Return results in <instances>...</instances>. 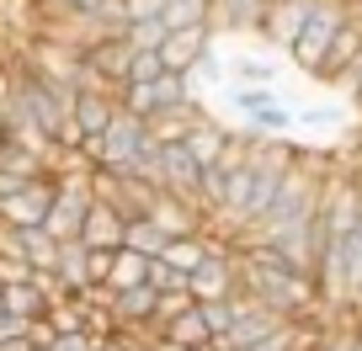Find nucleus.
Here are the masks:
<instances>
[{
  "instance_id": "nucleus-1",
  "label": "nucleus",
  "mask_w": 362,
  "mask_h": 351,
  "mask_svg": "<svg viewBox=\"0 0 362 351\" xmlns=\"http://www.w3.org/2000/svg\"><path fill=\"white\" fill-rule=\"evenodd\" d=\"M240 298H256V304L277 309L283 319H315V314H330L325 298H320V282L315 272H298L293 261H283L272 245H240Z\"/></svg>"
},
{
  "instance_id": "nucleus-2",
  "label": "nucleus",
  "mask_w": 362,
  "mask_h": 351,
  "mask_svg": "<svg viewBox=\"0 0 362 351\" xmlns=\"http://www.w3.org/2000/svg\"><path fill=\"white\" fill-rule=\"evenodd\" d=\"M90 203H96V170H90V165L59 170V192H54V208H48V224L43 229L54 239H80Z\"/></svg>"
},
{
  "instance_id": "nucleus-3",
  "label": "nucleus",
  "mask_w": 362,
  "mask_h": 351,
  "mask_svg": "<svg viewBox=\"0 0 362 351\" xmlns=\"http://www.w3.org/2000/svg\"><path fill=\"white\" fill-rule=\"evenodd\" d=\"M351 11H357L351 0H320L315 16L304 22V32H298V43H293V54H288V59H293L304 75H315L320 59H325V54H330V43H336V32L351 22Z\"/></svg>"
},
{
  "instance_id": "nucleus-4",
  "label": "nucleus",
  "mask_w": 362,
  "mask_h": 351,
  "mask_svg": "<svg viewBox=\"0 0 362 351\" xmlns=\"http://www.w3.org/2000/svg\"><path fill=\"white\" fill-rule=\"evenodd\" d=\"M187 287H192L197 304H214V298H240V245H235V239L218 234L214 256H208L203 266L187 277Z\"/></svg>"
},
{
  "instance_id": "nucleus-5",
  "label": "nucleus",
  "mask_w": 362,
  "mask_h": 351,
  "mask_svg": "<svg viewBox=\"0 0 362 351\" xmlns=\"http://www.w3.org/2000/svg\"><path fill=\"white\" fill-rule=\"evenodd\" d=\"M117 102L149 123V117L165 112V107H187V102H197V75H176V69H165V75L149 80V85H123V96H117Z\"/></svg>"
},
{
  "instance_id": "nucleus-6",
  "label": "nucleus",
  "mask_w": 362,
  "mask_h": 351,
  "mask_svg": "<svg viewBox=\"0 0 362 351\" xmlns=\"http://www.w3.org/2000/svg\"><path fill=\"white\" fill-rule=\"evenodd\" d=\"M54 192H59V176H33L22 192L0 197V224H6V229H33V224H48Z\"/></svg>"
},
{
  "instance_id": "nucleus-7",
  "label": "nucleus",
  "mask_w": 362,
  "mask_h": 351,
  "mask_svg": "<svg viewBox=\"0 0 362 351\" xmlns=\"http://www.w3.org/2000/svg\"><path fill=\"white\" fill-rule=\"evenodd\" d=\"M149 186L197 197V186H203V165L192 160V149H187V144H160L155 149V165H149Z\"/></svg>"
},
{
  "instance_id": "nucleus-8",
  "label": "nucleus",
  "mask_w": 362,
  "mask_h": 351,
  "mask_svg": "<svg viewBox=\"0 0 362 351\" xmlns=\"http://www.w3.org/2000/svg\"><path fill=\"white\" fill-rule=\"evenodd\" d=\"M288 325H293V319H283L277 309L256 304V298H240V319L229 325V335H218V346H229V351H245V346H256V340L283 335Z\"/></svg>"
},
{
  "instance_id": "nucleus-9",
  "label": "nucleus",
  "mask_w": 362,
  "mask_h": 351,
  "mask_svg": "<svg viewBox=\"0 0 362 351\" xmlns=\"http://www.w3.org/2000/svg\"><path fill=\"white\" fill-rule=\"evenodd\" d=\"M117 107H123V102H117V91H112V85H102V80L86 75V80L75 85V128H80L86 138H102L107 123L117 117Z\"/></svg>"
},
{
  "instance_id": "nucleus-10",
  "label": "nucleus",
  "mask_w": 362,
  "mask_h": 351,
  "mask_svg": "<svg viewBox=\"0 0 362 351\" xmlns=\"http://www.w3.org/2000/svg\"><path fill=\"white\" fill-rule=\"evenodd\" d=\"M320 0H272L267 6V27H261V43L277 48V54H293L298 32H304V22L315 16Z\"/></svg>"
},
{
  "instance_id": "nucleus-11",
  "label": "nucleus",
  "mask_w": 362,
  "mask_h": 351,
  "mask_svg": "<svg viewBox=\"0 0 362 351\" xmlns=\"http://www.w3.org/2000/svg\"><path fill=\"white\" fill-rule=\"evenodd\" d=\"M214 43H218L214 27H176V32H165V43H160V64L176 69V75H192V69L214 54Z\"/></svg>"
},
{
  "instance_id": "nucleus-12",
  "label": "nucleus",
  "mask_w": 362,
  "mask_h": 351,
  "mask_svg": "<svg viewBox=\"0 0 362 351\" xmlns=\"http://www.w3.org/2000/svg\"><path fill=\"white\" fill-rule=\"evenodd\" d=\"M128 224H134V218H128L117 203H107V197L96 192V203H90V213H86L80 239H86L90 250H123V245H128Z\"/></svg>"
},
{
  "instance_id": "nucleus-13",
  "label": "nucleus",
  "mask_w": 362,
  "mask_h": 351,
  "mask_svg": "<svg viewBox=\"0 0 362 351\" xmlns=\"http://www.w3.org/2000/svg\"><path fill=\"white\" fill-rule=\"evenodd\" d=\"M272 0H214V37H261Z\"/></svg>"
},
{
  "instance_id": "nucleus-14",
  "label": "nucleus",
  "mask_w": 362,
  "mask_h": 351,
  "mask_svg": "<svg viewBox=\"0 0 362 351\" xmlns=\"http://www.w3.org/2000/svg\"><path fill=\"white\" fill-rule=\"evenodd\" d=\"M128 69H134V48H128V37L96 43V48L86 54V75L102 80V85H112L117 96H123V85H128ZM86 75H80V80H86Z\"/></svg>"
},
{
  "instance_id": "nucleus-15",
  "label": "nucleus",
  "mask_w": 362,
  "mask_h": 351,
  "mask_svg": "<svg viewBox=\"0 0 362 351\" xmlns=\"http://www.w3.org/2000/svg\"><path fill=\"white\" fill-rule=\"evenodd\" d=\"M160 340H170V346H187V351H214V330H208V319H203V304H192V309H181L176 319H165L160 325Z\"/></svg>"
},
{
  "instance_id": "nucleus-16",
  "label": "nucleus",
  "mask_w": 362,
  "mask_h": 351,
  "mask_svg": "<svg viewBox=\"0 0 362 351\" xmlns=\"http://www.w3.org/2000/svg\"><path fill=\"white\" fill-rule=\"evenodd\" d=\"M229 144H235V128L218 123V117H203V123L187 133V149H192V160H197L203 170H208V165H218V160L229 155Z\"/></svg>"
},
{
  "instance_id": "nucleus-17",
  "label": "nucleus",
  "mask_w": 362,
  "mask_h": 351,
  "mask_svg": "<svg viewBox=\"0 0 362 351\" xmlns=\"http://www.w3.org/2000/svg\"><path fill=\"white\" fill-rule=\"evenodd\" d=\"M208 117L203 102H187V107H165V112L149 117V133H155V144H187V133H192L197 123Z\"/></svg>"
},
{
  "instance_id": "nucleus-18",
  "label": "nucleus",
  "mask_w": 362,
  "mask_h": 351,
  "mask_svg": "<svg viewBox=\"0 0 362 351\" xmlns=\"http://www.w3.org/2000/svg\"><path fill=\"white\" fill-rule=\"evenodd\" d=\"M54 272H59V282H64V293H86V287H96V277H90V245H86V239H64Z\"/></svg>"
},
{
  "instance_id": "nucleus-19",
  "label": "nucleus",
  "mask_w": 362,
  "mask_h": 351,
  "mask_svg": "<svg viewBox=\"0 0 362 351\" xmlns=\"http://www.w3.org/2000/svg\"><path fill=\"white\" fill-rule=\"evenodd\" d=\"M214 245H218V234H214V229H208V234H187V239H170V245L160 250V261H170L176 272H187V277H192L197 266H203V261L214 256Z\"/></svg>"
},
{
  "instance_id": "nucleus-20",
  "label": "nucleus",
  "mask_w": 362,
  "mask_h": 351,
  "mask_svg": "<svg viewBox=\"0 0 362 351\" xmlns=\"http://www.w3.org/2000/svg\"><path fill=\"white\" fill-rule=\"evenodd\" d=\"M240 128H245V133H261V138H288V133H298V112L288 102H272V107H261V112L240 117Z\"/></svg>"
},
{
  "instance_id": "nucleus-21",
  "label": "nucleus",
  "mask_w": 362,
  "mask_h": 351,
  "mask_svg": "<svg viewBox=\"0 0 362 351\" xmlns=\"http://www.w3.org/2000/svg\"><path fill=\"white\" fill-rule=\"evenodd\" d=\"M149 282V256H139V250H112V266H107V293H128V287Z\"/></svg>"
},
{
  "instance_id": "nucleus-22",
  "label": "nucleus",
  "mask_w": 362,
  "mask_h": 351,
  "mask_svg": "<svg viewBox=\"0 0 362 351\" xmlns=\"http://www.w3.org/2000/svg\"><path fill=\"white\" fill-rule=\"evenodd\" d=\"M224 69H229L235 85H277V75H283L277 59H261V54H235ZM229 80H224V85H229Z\"/></svg>"
},
{
  "instance_id": "nucleus-23",
  "label": "nucleus",
  "mask_w": 362,
  "mask_h": 351,
  "mask_svg": "<svg viewBox=\"0 0 362 351\" xmlns=\"http://www.w3.org/2000/svg\"><path fill=\"white\" fill-rule=\"evenodd\" d=\"M6 309H11V314H22V319H48L54 298L37 287V277H33V282H6Z\"/></svg>"
},
{
  "instance_id": "nucleus-24",
  "label": "nucleus",
  "mask_w": 362,
  "mask_h": 351,
  "mask_svg": "<svg viewBox=\"0 0 362 351\" xmlns=\"http://www.w3.org/2000/svg\"><path fill=\"white\" fill-rule=\"evenodd\" d=\"M160 22L176 32V27H208L214 22V0H165Z\"/></svg>"
},
{
  "instance_id": "nucleus-25",
  "label": "nucleus",
  "mask_w": 362,
  "mask_h": 351,
  "mask_svg": "<svg viewBox=\"0 0 362 351\" xmlns=\"http://www.w3.org/2000/svg\"><path fill=\"white\" fill-rule=\"evenodd\" d=\"M224 96H229V107H235L240 117L261 112V107H272V102H283V91H277V85H235V80L224 85Z\"/></svg>"
},
{
  "instance_id": "nucleus-26",
  "label": "nucleus",
  "mask_w": 362,
  "mask_h": 351,
  "mask_svg": "<svg viewBox=\"0 0 362 351\" xmlns=\"http://www.w3.org/2000/svg\"><path fill=\"white\" fill-rule=\"evenodd\" d=\"M165 245H170V234H165L160 224H149V218H134V224H128V250H139V256L155 261Z\"/></svg>"
},
{
  "instance_id": "nucleus-27",
  "label": "nucleus",
  "mask_w": 362,
  "mask_h": 351,
  "mask_svg": "<svg viewBox=\"0 0 362 351\" xmlns=\"http://www.w3.org/2000/svg\"><path fill=\"white\" fill-rule=\"evenodd\" d=\"M165 32L170 27L160 22H128V48H134V54H160V43H165Z\"/></svg>"
},
{
  "instance_id": "nucleus-28",
  "label": "nucleus",
  "mask_w": 362,
  "mask_h": 351,
  "mask_svg": "<svg viewBox=\"0 0 362 351\" xmlns=\"http://www.w3.org/2000/svg\"><path fill=\"white\" fill-rule=\"evenodd\" d=\"M203 319L214 335H229V325L240 319V298H214V304H203Z\"/></svg>"
},
{
  "instance_id": "nucleus-29",
  "label": "nucleus",
  "mask_w": 362,
  "mask_h": 351,
  "mask_svg": "<svg viewBox=\"0 0 362 351\" xmlns=\"http://www.w3.org/2000/svg\"><path fill=\"white\" fill-rule=\"evenodd\" d=\"M149 287H160V293H181V287H187V272H176V266H170V261H149Z\"/></svg>"
},
{
  "instance_id": "nucleus-30",
  "label": "nucleus",
  "mask_w": 362,
  "mask_h": 351,
  "mask_svg": "<svg viewBox=\"0 0 362 351\" xmlns=\"http://www.w3.org/2000/svg\"><path fill=\"white\" fill-rule=\"evenodd\" d=\"M165 75V64H160V54H134V69H128V85H149V80Z\"/></svg>"
},
{
  "instance_id": "nucleus-31",
  "label": "nucleus",
  "mask_w": 362,
  "mask_h": 351,
  "mask_svg": "<svg viewBox=\"0 0 362 351\" xmlns=\"http://www.w3.org/2000/svg\"><path fill=\"white\" fill-rule=\"evenodd\" d=\"M90 6H102V0H43L37 16H75V11H90Z\"/></svg>"
},
{
  "instance_id": "nucleus-32",
  "label": "nucleus",
  "mask_w": 362,
  "mask_h": 351,
  "mask_svg": "<svg viewBox=\"0 0 362 351\" xmlns=\"http://www.w3.org/2000/svg\"><path fill=\"white\" fill-rule=\"evenodd\" d=\"M128 22H155L160 11H165V0H123Z\"/></svg>"
},
{
  "instance_id": "nucleus-33",
  "label": "nucleus",
  "mask_w": 362,
  "mask_h": 351,
  "mask_svg": "<svg viewBox=\"0 0 362 351\" xmlns=\"http://www.w3.org/2000/svg\"><path fill=\"white\" fill-rule=\"evenodd\" d=\"M341 91H346V96H351V107H357V112H362V59H357V64H351V75L341 80Z\"/></svg>"
},
{
  "instance_id": "nucleus-34",
  "label": "nucleus",
  "mask_w": 362,
  "mask_h": 351,
  "mask_svg": "<svg viewBox=\"0 0 362 351\" xmlns=\"http://www.w3.org/2000/svg\"><path fill=\"white\" fill-rule=\"evenodd\" d=\"M107 266H112V250H90V277H96V287L107 282Z\"/></svg>"
},
{
  "instance_id": "nucleus-35",
  "label": "nucleus",
  "mask_w": 362,
  "mask_h": 351,
  "mask_svg": "<svg viewBox=\"0 0 362 351\" xmlns=\"http://www.w3.org/2000/svg\"><path fill=\"white\" fill-rule=\"evenodd\" d=\"M351 319H362V293H357V309H351Z\"/></svg>"
},
{
  "instance_id": "nucleus-36",
  "label": "nucleus",
  "mask_w": 362,
  "mask_h": 351,
  "mask_svg": "<svg viewBox=\"0 0 362 351\" xmlns=\"http://www.w3.org/2000/svg\"><path fill=\"white\" fill-rule=\"evenodd\" d=\"M0 314H6V282H0Z\"/></svg>"
},
{
  "instance_id": "nucleus-37",
  "label": "nucleus",
  "mask_w": 362,
  "mask_h": 351,
  "mask_svg": "<svg viewBox=\"0 0 362 351\" xmlns=\"http://www.w3.org/2000/svg\"><path fill=\"white\" fill-rule=\"evenodd\" d=\"M27 351H48V346H27Z\"/></svg>"
},
{
  "instance_id": "nucleus-38",
  "label": "nucleus",
  "mask_w": 362,
  "mask_h": 351,
  "mask_svg": "<svg viewBox=\"0 0 362 351\" xmlns=\"http://www.w3.org/2000/svg\"><path fill=\"white\" fill-rule=\"evenodd\" d=\"M351 6H362V0H351Z\"/></svg>"
}]
</instances>
